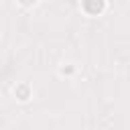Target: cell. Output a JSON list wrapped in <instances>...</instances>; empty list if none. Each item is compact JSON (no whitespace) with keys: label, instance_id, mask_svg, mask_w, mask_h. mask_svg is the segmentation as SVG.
<instances>
[{"label":"cell","instance_id":"1","mask_svg":"<svg viewBox=\"0 0 130 130\" xmlns=\"http://www.w3.org/2000/svg\"><path fill=\"white\" fill-rule=\"evenodd\" d=\"M83 8L89 14H98L104 10V0H83Z\"/></svg>","mask_w":130,"mask_h":130}]
</instances>
